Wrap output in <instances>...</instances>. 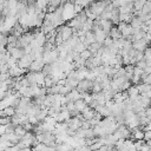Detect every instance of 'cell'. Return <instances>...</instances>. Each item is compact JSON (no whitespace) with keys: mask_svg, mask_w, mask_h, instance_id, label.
<instances>
[{"mask_svg":"<svg viewBox=\"0 0 151 151\" xmlns=\"http://www.w3.org/2000/svg\"><path fill=\"white\" fill-rule=\"evenodd\" d=\"M32 61H33V59H32L31 54H25L19 60H17V66L20 67V68H22V70H27L29 67V65H31Z\"/></svg>","mask_w":151,"mask_h":151,"instance_id":"obj_3","label":"cell"},{"mask_svg":"<svg viewBox=\"0 0 151 151\" xmlns=\"http://www.w3.org/2000/svg\"><path fill=\"white\" fill-rule=\"evenodd\" d=\"M7 52H8L9 55H11L12 58H14L15 60H19L22 55H25L24 50H22V48H19V47H13V48H11V50L7 51Z\"/></svg>","mask_w":151,"mask_h":151,"instance_id":"obj_7","label":"cell"},{"mask_svg":"<svg viewBox=\"0 0 151 151\" xmlns=\"http://www.w3.org/2000/svg\"><path fill=\"white\" fill-rule=\"evenodd\" d=\"M6 133V125H0V136Z\"/></svg>","mask_w":151,"mask_h":151,"instance_id":"obj_19","label":"cell"},{"mask_svg":"<svg viewBox=\"0 0 151 151\" xmlns=\"http://www.w3.org/2000/svg\"><path fill=\"white\" fill-rule=\"evenodd\" d=\"M79 57L86 61V60H88V59L92 57V53H91L88 50H84L83 52H80V53H79Z\"/></svg>","mask_w":151,"mask_h":151,"instance_id":"obj_15","label":"cell"},{"mask_svg":"<svg viewBox=\"0 0 151 151\" xmlns=\"http://www.w3.org/2000/svg\"><path fill=\"white\" fill-rule=\"evenodd\" d=\"M4 112H5V116H6V117H9V118H11V117L15 113V109L12 107V106H8V107L4 109Z\"/></svg>","mask_w":151,"mask_h":151,"instance_id":"obj_16","label":"cell"},{"mask_svg":"<svg viewBox=\"0 0 151 151\" xmlns=\"http://www.w3.org/2000/svg\"><path fill=\"white\" fill-rule=\"evenodd\" d=\"M133 2H138V4H142V5H144V4L146 2V0H133Z\"/></svg>","mask_w":151,"mask_h":151,"instance_id":"obj_20","label":"cell"},{"mask_svg":"<svg viewBox=\"0 0 151 151\" xmlns=\"http://www.w3.org/2000/svg\"><path fill=\"white\" fill-rule=\"evenodd\" d=\"M85 40H86L87 45H90V44H92V42L96 41V39H94V34H93L92 31H88V32L85 33Z\"/></svg>","mask_w":151,"mask_h":151,"instance_id":"obj_13","label":"cell"},{"mask_svg":"<svg viewBox=\"0 0 151 151\" xmlns=\"http://www.w3.org/2000/svg\"><path fill=\"white\" fill-rule=\"evenodd\" d=\"M136 87H137V90H138L139 94H142V93H146V92H150V85H147V84L139 83V84H137V85H136Z\"/></svg>","mask_w":151,"mask_h":151,"instance_id":"obj_10","label":"cell"},{"mask_svg":"<svg viewBox=\"0 0 151 151\" xmlns=\"http://www.w3.org/2000/svg\"><path fill=\"white\" fill-rule=\"evenodd\" d=\"M19 151H31V147H22V149H19Z\"/></svg>","mask_w":151,"mask_h":151,"instance_id":"obj_21","label":"cell"},{"mask_svg":"<svg viewBox=\"0 0 151 151\" xmlns=\"http://www.w3.org/2000/svg\"><path fill=\"white\" fill-rule=\"evenodd\" d=\"M149 45L146 44V41L144 39H140V40H136L132 42V48L137 52H143Z\"/></svg>","mask_w":151,"mask_h":151,"instance_id":"obj_6","label":"cell"},{"mask_svg":"<svg viewBox=\"0 0 151 151\" xmlns=\"http://www.w3.org/2000/svg\"><path fill=\"white\" fill-rule=\"evenodd\" d=\"M110 1H111V2H112V1H114V0H110Z\"/></svg>","mask_w":151,"mask_h":151,"instance_id":"obj_24","label":"cell"},{"mask_svg":"<svg viewBox=\"0 0 151 151\" xmlns=\"http://www.w3.org/2000/svg\"><path fill=\"white\" fill-rule=\"evenodd\" d=\"M150 138H151V131H145V132H144V137H143V140H145V142H149V140H150Z\"/></svg>","mask_w":151,"mask_h":151,"instance_id":"obj_18","label":"cell"},{"mask_svg":"<svg viewBox=\"0 0 151 151\" xmlns=\"http://www.w3.org/2000/svg\"><path fill=\"white\" fill-rule=\"evenodd\" d=\"M0 74H1V66H0Z\"/></svg>","mask_w":151,"mask_h":151,"instance_id":"obj_23","label":"cell"},{"mask_svg":"<svg viewBox=\"0 0 151 151\" xmlns=\"http://www.w3.org/2000/svg\"><path fill=\"white\" fill-rule=\"evenodd\" d=\"M74 106H76V111L81 112V111L87 106V104H86L83 99H78V100H76V101H74Z\"/></svg>","mask_w":151,"mask_h":151,"instance_id":"obj_11","label":"cell"},{"mask_svg":"<svg viewBox=\"0 0 151 151\" xmlns=\"http://www.w3.org/2000/svg\"><path fill=\"white\" fill-rule=\"evenodd\" d=\"M126 94H127V98H129L130 100H132V99H134L136 97H138V96H139V92H138L136 85H131V86L126 90Z\"/></svg>","mask_w":151,"mask_h":151,"instance_id":"obj_9","label":"cell"},{"mask_svg":"<svg viewBox=\"0 0 151 151\" xmlns=\"http://www.w3.org/2000/svg\"><path fill=\"white\" fill-rule=\"evenodd\" d=\"M44 65L45 64L42 63V60H33L27 70H29V72H40Z\"/></svg>","mask_w":151,"mask_h":151,"instance_id":"obj_8","label":"cell"},{"mask_svg":"<svg viewBox=\"0 0 151 151\" xmlns=\"http://www.w3.org/2000/svg\"><path fill=\"white\" fill-rule=\"evenodd\" d=\"M109 151H116V150H114V149H111V150H109Z\"/></svg>","mask_w":151,"mask_h":151,"instance_id":"obj_22","label":"cell"},{"mask_svg":"<svg viewBox=\"0 0 151 151\" xmlns=\"http://www.w3.org/2000/svg\"><path fill=\"white\" fill-rule=\"evenodd\" d=\"M76 15L74 9H73V4L67 1L66 4H63V9H61V20L63 21H68Z\"/></svg>","mask_w":151,"mask_h":151,"instance_id":"obj_1","label":"cell"},{"mask_svg":"<svg viewBox=\"0 0 151 151\" xmlns=\"http://www.w3.org/2000/svg\"><path fill=\"white\" fill-rule=\"evenodd\" d=\"M98 26H99V28L103 29L106 34H109V31L111 29V27L113 26V24H112L111 20H104V19H100V20H98Z\"/></svg>","mask_w":151,"mask_h":151,"instance_id":"obj_5","label":"cell"},{"mask_svg":"<svg viewBox=\"0 0 151 151\" xmlns=\"http://www.w3.org/2000/svg\"><path fill=\"white\" fill-rule=\"evenodd\" d=\"M11 123V118L9 117H2L0 118V125H7Z\"/></svg>","mask_w":151,"mask_h":151,"instance_id":"obj_17","label":"cell"},{"mask_svg":"<svg viewBox=\"0 0 151 151\" xmlns=\"http://www.w3.org/2000/svg\"><path fill=\"white\" fill-rule=\"evenodd\" d=\"M92 84H93V81H90V80H87V79H83V80L78 81V85H77L76 88H77L80 93H83V92H87L88 90H91Z\"/></svg>","mask_w":151,"mask_h":151,"instance_id":"obj_4","label":"cell"},{"mask_svg":"<svg viewBox=\"0 0 151 151\" xmlns=\"http://www.w3.org/2000/svg\"><path fill=\"white\" fill-rule=\"evenodd\" d=\"M58 33H59V35H60L63 42H64V41H67V40L74 34L73 29H72L71 27H68V26H61V27L59 28Z\"/></svg>","mask_w":151,"mask_h":151,"instance_id":"obj_2","label":"cell"},{"mask_svg":"<svg viewBox=\"0 0 151 151\" xmlns=\"http://www.w3.org/2000/svg\"><path fill=\"white\" fill-rule=\"evenodd\" d=\"M143 59L146 63H150V60H151V51H150V47L149 46L143 51Z\"/></svg>","mask_w":151,"mask_h":151,"instance_id":"obj_14","label":"cell"},{"mask_svg":"<svg viewBox=\"0 0 151 151\" xmlns=\"http://www.w3.org/2000/svg\"><path fill=\"white\" fill-rule=\"evenodd\" d=\"M26 132H27V131H26V130H25V129H24L21 125H18V126H15V127H14V132H13V133H14L17 137L21 138V137H22V136H24Z\"/></svg>","mask_w":151,"mask_h":151,"instance_id":"obj_12","label":"cell"}]
</instances>
